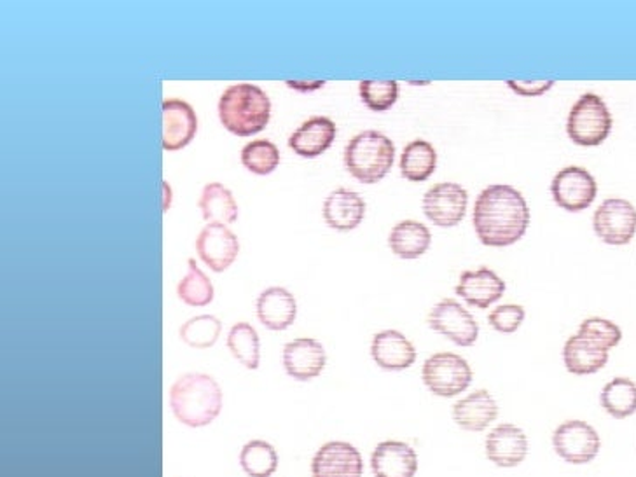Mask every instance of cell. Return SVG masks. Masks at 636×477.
<instances>
[{"label": "cell", "instance_id": "1", "mask_svg": "<svg viewBox=\"0 0 636 477\" xmlns=\"http://www.w3.org/2000/svg\"><path fill=\"white\" fill-rule=\"evenodd\" d=\"M473 222L482 245L509 247L525 236L530 225V208L516 187L493 184L477 196Z\"/></svg>", "mask_w": 636, "mask_h": 477}, {"label": "cell", "instance_id": "2", "mask_svg": "<svg viewBox=\"0 0 636 477\" xmlns=\"http://www.w3.org/2000/svg\"><path fill=\"white\" fill-rule=\"evenodd\" d=\"M170 407L182 425L191 429L207 427L221 415V387L204 372L181 376L170 390Z\"/></svg>", "mask_w": 636, "mask_h": 477}, {"label": "cell", "instance_id": "3", "mask_svg": "<svg viewBox=\"0 0 636 477\" xmlns=\"http://www.w3.org/2000/svg\"><path fill=\"white\" fill-rule=\"evenodd\" d=\"M271 102L259 86L240 83L230 86L219 100V120L228 132L250 137L270 123Z\"/></svg>", "mask_w": 636, "mask_h": 477}, {"label": "cell", "instance_id": "4", "mask_svg": "<svg viewBox=\"0 0 636 477\" xmlns=\"http://www.w3.org/2000/svg\"><path fill=\"white\" fill-rule=\"evenodd\" d=\"M395 161V146L376 130L358 133L345 149V167L363 184H376L387 178Z\"/></svg>", "mask_w": 636, "mask_h": 477}, {"label": "cell", "instance_id": "5", "mask_svg": "<svg viewBox=\"0 0 636 477\" xmlns=\"http://www.w3.org/2000/svg\"><path fill=\"white\" fill-rule=\"evenodd\" d=\"M612 132V114L603 98L586 94L574 103L566 121V133L580 147H597Z\"/></svg>", "mask_w": 636, "mask_h": 477}, {"label": "cell", "instance_id": "6", "mask_svg": "<svg viewBox=\"0 0 636 477\" xmlns=\"http://www.w3.org/2000/svg\"><path fill=\"white\" fill-rule=\"evenodd\" d=\"M421 380L433 395L455 397L473 383V369L464 357L450 352H439L425 360Z\"/></svg>", "mask_w": 636, "mask_h": 477}, {"label": "cell", "instance_id": "7", "mask_svg": "<svg viewBox=\"0 0 636 477\" xmlns=\"http://www.w3.org/2000/svg\"><path fill=\"white\" fill-rule=\"evenodd\" d=\"M598 238L607 245H626L636 233V208L624 198H607L592 217Z\"/></svg>", "mask_w": 636, "mask_h": 477}, {"label": "cell", "instance_id": "8", "mask_svg": "<svg viewBox=\"0 0 636 477\" xmlns=\"http://www.w3.org/2000/svg\"><path fill=\"white\" fill-rule=\"evenodd\" d=\"M552 447L568 464L584 465L597 458L601 441L597 430L586 421H563L552 436Z\"/></svg>", "mask_w": 636, "mask_h": 477}, {"label": "cell", "instance_id": "9", "mask_svg": "<svg viewBox=\"0 0 636 477\" xmlns=\"http://www.w3.org/2000/svg\"><path fill=\"white\" fill-rule=\"evenodd\" d=\"M597 193V181L588 170L580 167H566L552 179V199L566 212H583L595 201Z\"/></svg>", "mask_w": 636, "mask_h": 477}, {"label": "cell", "instance_id": "10", "mask_svg": "<svg viewBox=\"0 0 636 477\" xmlns=\"http://www.w3.org/2000/svg\"><path fill=\"white\" fill-rule=\"evenodd\" d=\"M429 328L458 346H473L479 338V326L473 315L455 299H442L427 318Z\"/></svg>", "mask_w": 636, "mask_h": 477}, {"label": "cell", "instance_id": "11", "mask_svg": "<svg viewBox=\"0 0 636 477\" xmlns=\"http://www.w3.org/2000/svg\"><path fill=\"white\" fill-rule=\"evenodd\" d=\"M467 205V191L455 182L436 184L425 193L421 201L425 216L439 228H455L464 221Z\"/></svg>", "mask_w": 636, "mask_h": 477}, {"label": "cell", "instance_id": "12", "mask_svg": "<svg viewBox=\"0 0 636 477\" xmlns=\"http://www.w3.org/2000/svg\"><path fill=\"white\" fill-rule=\"evenodd\" d=\"M238 250L236 234L224 224L205 225L196 238V253L199 259L216 273L228 270L238 256Z\"/></svg>", "mask_w": 636, "mask_h": 477}, {"label": "cell", "instance_id": "13", "mask_svg": "<svg viewBox=\"0 0 636 477\" xmlns=\"http://www.w3.org/2000/svg\"><path fill=\"white\" fill-rule=\"evenodd\" d=\"M363 455L350 442H326L311 460L314 477H363Z\"/></svg>", "mask_w": 636, "mask_h": 477}, {"label": "cell", "instance_id": "14", "mask_svg": "<svg viewBox=\"0 0 636 477\" xmlns=\"http://www.w3.org/2000/svg\"><path fill=\"white\" fill-rule=\"evenodd\" d=\"M161 120H163L161 146L164 150H181L189 146L198 130V118L189 103L179 98H167Z\"/></svg>", "mask_w": 636, "mask_h": 477}, {"label": "cell", "instance_id": "15", "mask_svg": "<svg viewBox=\"0 0 636 477\" xmlns=\"http://www.w3.org/2000/svg\"><path fill=\"white\" fill-rule=\"evenodd\" d=\"M282 363L291 378L309 381L323 371L328 355L320 341L314 338H297L283 346Z\"/></svg>", "mask_w": 636, "mask_h": 477}, {"label": "cell", "instance_id": "16", "mask_svg": "<svg viewBox=\"0 0 636 477\" xmlns=\"http://www.w3.org/2000/svg\"><path fill=\"white\" fill-rule=\"evenodd\" d=\"M505 282L487 266L460 274L456 294L474 308L487 309L504 296Z\"/></svg>", "mask_w": 636, "mask_h": 477}, {"label": "cell", "instance_id": "17", "mask_svg": "<svg viewBox=\"0 0 636 477\" xmlns=\"http://www.w3.org/2000/svg\"><path fill=\"white\" fill-rule=\"evenodd\" d=\"M526 455H528V439L516 425L502 424L488 433L487 456L497 467H517L525 462Z\"/></svg>", "mask_w": 636, "mask_h": 477}, {"label": "cell", "instance_id": "18", "mask_svg": "<svg viewBox=\"0 0 636 477\" xmlns=\"http://www.w3.org/2000/svg\"><path fill=\"white\" fill-rule=\"evenodd\" d=\"M371 468L375 477H415L418 456L407 442L383 441L372 451Z\"/></svg>", "mask_w": 636, "mask_h": 477}, {"label": "cell", "instance_id": "19", "mask_svg": "<svg viewBox=\"0 0 636 477\" xmlns=\"http://www.w3.org/2000/svg\"><path fill=\"white\" fill-rule=\"evenodd\" d=\"M372 360L384 371H404L416 360V348L403 332L381 331L372 338Z\"/></svg>", "mask_w": 636, "mask_h": 477}, {"label": "cell", "instance_id": "20", "mask_svg": "<svg viewBox=\"0 0 636 477\" xmlns=\"http://www.w3.org/2000/svg\"><path fill=\"white\" fill-rule=\"evenodd\" d=\"M499 416V404L488 390L468 393L453 406V420L467 432H482Z\"/></svg>", "mask_w": 636, "mask_h": 477}, {"label": "cell", "instance_id": "21", "mask_svg": "<svg viewBox=\"0 0 636 477\" xmlns=\"http://www.w3.org/2000/svg\"><path fill=\"white\" fill-rule=\"evenodd\" d=\"M337 132L334 121L329 120L326 115H315L292 133L291 138H289V147L301 158H317L332 146V142L337 138Z\"/></svg>", "mask_w": 636, "mask_h": 477}, {"label": "cell", "instance_id": "22", "mask_svg": "<svg viewBox=\"0 0 636 477\" xmlns=\"http://www.w3.org/2000/svg\"><path fill=\"white\" fill-rule=\"evenodd\" d=\"M259 322L270 331H285L291 328L297 315L296 297L288 289L270 288L256 301Z\"/></svg>", "mask_w": 636, "mask_h": 477}, {"label": "cell", "instance_id": "23", "mask_svg": "<svg viewBox=\"0 0 636 477\" xmlns=\"http://www.w3.org/2000/svg\"><path fill=\"white\" fill-rule=\"evenodd\" d=\"M323 221L329 228L337 231H352L360 225L366 216V204L355 191L340 189L332 191L331 195L323 201Z\"/></svg>", "mask_w": 636, "mask_h": 477}, {"label": "cell", "instance_id": "24", "mask_svg": "<svg viewBox=\"0 0 636 477\" xmlns=\"http://www.w3.org/2000/svg\"><path fill=\"white\" fill-rule=\"evenodd\" d=\"M563 363H565L566 371L572 375H595L609 363V350L597 345L588 338L575 334L568 338L563 346Z\"/></svg>", "mask_w": 636, "mask_h": 477}, {"label": "cell", "instance_id": "25", "mask_svg": "<svg viewBox=\"0 0 636 477\" xmlns=\"http://www.w3.org/2000/svg\"><path fill=\"white\" fill-rule=\"evenodd\" d=\"M430 242L429 228L418 221L399 222L390 231V250L401 259H418L429 250Z\"/></svg>", "mask_w": 636, "mask_h": 477}, {"label": "cell", "instance_id": "26", "mask_svg": "<svg viewBox=\"0 0 636 477\" xmlns=\"http://www.w3.org/2000/svg\"><path fill=\"white\" fill-rule=\"evenodd\" d=\"M198 207L208 224H231L238 219V205L233 193L221 182H210L204 187Z\"/></svg>", "mask_w": 636, "mask_h": 477}, {"label": "cell", "instance_id": "27", "mask_svg": "<svg viewBox=\"0 0 636 477\" xmlns=\"http://www.w3.org/2000/svg\"><path fill=\"white\" fill-rule=\"evenodd\" d=\"M438 167V152L432 144L421 138L409 142L401 156V173L412 182H424Z\"/></svg>", "mask_w": 636, "mask_h": 477}, {"label": "cell", "instance_id": "28", "mask_svg": "<svg viewBox=\"0 0 636 477\" xmlns=\"http://www.w3.org/2000/svg\"><path fill=\"white\" fill-rule=\"evenodd\" d=\"M601 407L615 420H624L636 413V383L629 378H614L603 387Z\"/></svg>", "mask_w": 636, "mask_h": 477}, {"label": "cell", "instance_id": "29", "mask_svg": "<svg viewBox=\"0 0 636 477\" xmlns=\"http://www.w3.org/2000/svg\"><path fill=\"white\" fill-rule=\"evenodd\" d=\"M225 345L230 348L231 355L242 366L247 367L250 371L259 367V363H261V341H259L256 329L250 323H234Z\"/></svg>", "mask_w": 636, "mask_h": 477}, {"label": "cell", "instance_id": "30", "mask_svg": "<svg viewBox=\"0 0 636 477\" xmlns=\"http://www.w3.org/2000/svg\"><path fill=\"white\" fill-rule=\"evenodd\" d=\"M240 465L248 477H270L279 468V453L270 442L254 439L240 453Z\"/></svg>", "mask_w": 636, "mask_h": 477}, {"label": "cell", "instance_id": "31", "mask_svg": "<svg viewBox=\"0 0 636 477\" xmlns=\"http://www.w3.org/2000/svg\"><path fill=\"white\" fill-rule=\"evenodd\" d=\"M178 294L182 303L189 306H207L213 301V285L207 274L199 270L195 259L187 261V273L179 282Z\"/></svg>", "mask_w": 636, "mask_h": 477}, {"label": "cell", "instance_id": "32", "mask_svg": "<svg viewBox=\"0 0 636 477\" xmlns=\"http://www.w3.org/2000/svg\"><path fill=\"white\" fill-rule=\"evenodd\" d=\"M221 332L222 322L219 318L213 317V315H198V317L187 320L179 334L191 348L204 350L216 345Z\"/></svg>", "mask_w": 636, "mask_h": 477}, {"label": "cell", "instance_id": "33", "mask_svg": "<svg viewBox=\"0 0 636 477\" xmlns=\"http://www.w3.org/2000/svg\"><path fill=\"white\" fill-rule=\"evenodd\" d=\"M240 159L248 172L256 173V175H268L279 167L280 150L273 142L262 138V140L248 142L247 146L240 152Z\"/></svg>", "mask_w": 636, "mask_h": 477}, {"label": "cell", "instance_id": "34", "mask_svg": "<svg viewBox=\"0 0 636 477\" xmlns=\"http://www.w3.org/2000/svg\"><path fill=\"white\" fill-rule=\"evenodd\" d=\"M358 94L366 103L367 109L375 112L389 111L393 103L397 102V81L366 80L360 81Z\"/></svg>", "mask_w": 636, "mask_h": 477}, {"label": "cell", "instance_id": "35", "mask_svg": "<svg viewBox=\"0 0 636 477\" xmlns=\"http://www.w3.org/2000/svg\"><path fill=\"white\" fill-rule=\"evenodd\" d=\"M577 334L595 341L597 345L603 346L606 350L614 348L623 340V331L619 329L617 323L600 317L586 318L580 323Z\"/></svg>", "mask_w": 636, "mask_h": 477}, {"label": "cell", "instance_id": "36", "mask_svg": "<svg viewBox=\"0 0 636 477\" xmlns=\"http://www.w3.org/2000/svg\"><path fill=\"white\" fill-rule=\"evenodd\" d=\"M525 308L519 305H502L499 308L491 309L488 315V322L496 331L502 334H513L517 329L522 328L525 322Z\"/></svg>", "mask_w": 636, "mask_h": 477}, {"label": "cell", "instance_id": "37", "mask_svg": "<svg viewBox=\"0 0 636 477\" xmlns=\"http://www.w3.org/2000/svg\"><path fill=\"white\" fill-rule=\"evenodd\" d=\"M505 85L522 97H540L554 86V81H507Z\"/></svg>", "mask_w": 636, "mask_h": 477}, {"label": "cell", "instance_id": "38", "mask_svg": "<svg viewBox=\"0 0 636 477\" xmlns=\"http://www.w3.org/2000/svg\"><path fill=\"white\" fill-rule=\"evenodd\" d=\"M285 85L289 88L297 89V91H315V89H320L326 86V81H285Z\"/></svg>", "mask_w": 636, "mask_h": 477}, {"label": "cell", "instance_id": "39", "mask_svg": "<svg viewBox=\"0 0 636 477\" xmlns=\"http://www.w3.org/2000/svg\"><path fill=\"white\" fill-rule=\"evenodd\" d=\"M163 191H164L163 210L164 212H167V210H169L170 207V199H172V191H170L169 182L167 181L163 182Z\"/></svg>", "mask_w": 636, "mask_h": 477}]
</instances>
